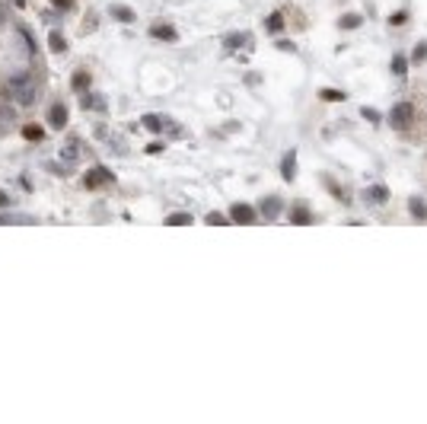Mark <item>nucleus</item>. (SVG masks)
Returning a JSON list of instances; mask_svg holds the SVG:
<instances>
[{"label": "nucleus", "mask_w": 427, "mask_h": 424, "mask_svg": "<svg viewBox=\"0 0 427 424\" xmlns=\"http://www.w3.org/2000/svg\"><path fill=\"white\" fill-rule=\"evenodd\" d=\"M6 90H10V96L16 99L19 105H32L35 102V96H32V77L29 73H19V77H10V83H6Z\"/></svg>", "instance_id": "1"}, {"label": "nucleus", "mask_w": 427, "mask_h": 424, "mask_svg": "<svg viewBox=\"0 0 427 424\" xmlns=\"http://www.w3.org/2000/svg\"><path fill=\"white\" fill-rule=\"evenodd\" d=\"M230 214H233L236 224H255V211L249 204H233V211H230Z\"/></svg>", "instance_id": "2"}, {"label": "nucleus", "mask_w": 427, "mask_h": 424, "mask_svg": "<svg viewBox=\"0 0 427 424\" xmlns=\"http://www.w3.org/2000/svg\"><path fill=\"white\" fill-rule=\"evenodd\" d=\"M411 112H415V109H411V105H408V102H402V105H395V109H392V125H398V128H402V125H408V118H411Z\"/></svg>", "instance_id": "3"}, {"label": "nucleus", "mask_w": 427, "mask_h": 424, "mask_svg": "<svg viewBox=\"0 0 427 424\" xmlns=\"http://www.w3.org/2000/svg\"><path fill=\"white\" fill-rule=\"evenodd\" d=\"M48 125H51V128H64V125H67V109H64V105H51Z\"/></svg>", "instance_id": "4"}, {"label": "nucleus", "mask_w": 427, "mask_h": 424, "mask_svg": "<svg viewBox=\"0 0 427 424\" xmlns=\"http://www.w3.org/2000/svg\"><path fill=\"white\" fill-rule=\"evenodd\" d=\"M80 140H70V144H64L61 147V163H77V157H80Z\"/></svg>", "instance_id": "5"}, {"label": "nucleus", "mask_w": 427, "mask_h": 424, "mask_svg": "<svg viewBox=\"0 0 427 424\" xmlns=\"http://www.w3.org/2000/svg\"><path fill=\"white\" fill-rule=\"evenodd\" d=\"M150 35L153 38H166V42H175V29H172V26H153Z\"/></svg>", "instance_id": "6"}, {"label": "nucleus", "mask_w": 427, "mask_h": 424, "mask_svg": "<svg viewBox=\"0 0 427 424\" xmlns=\"http://www.w3.org/2000/svg\"><path fill=\"white\" fill-rule=\"evenodd\" d=\"M48 42H51V51H54V55H64V51H67V42H64V35H61V32H51Z\"/></svg>", "instance_id": "7"}, {"label": "nucleus", "mask_w": 427, "mask_h": 424, "mask_svg": "<svg viewBox=\"0 0 427 424\" xmlns=\"http://www.w3.org/2000/svg\"><path fill=\"white\" fill-rule=\"evenodd\" d=\"M112 16H115V19H121V23H131V19H134V13L128 10V6L115 3V6H112Z\"/></svg>", "instance_id": "8"}, {"label": "nucleus", "mask_w": 427, "mask_h": 424, "mask_svg": "<svg viewBox=\"0 0 427 424\" xmlns=\"http://www.w3.org/2000/svg\"><path fill=\"white\" fill-rule=\"evenodd\" d=\"M23 137H26V140H42L45 131H42L38 125H26V128H23Z\"/></svg>", "instance_id": "9"}, {"label": "nucleus", "mask_w": 427, "mask_h": 424, "mask_svg": "<svg viewBox=\"0 0 427 424\" xmlns=\"http://www.w3.org/2000/svg\"><path fill=\"white\" fill-rule=\"evenodd\" d=\"M70 83H73V90H86V86H90V73H86V70H77Z\"/></svg>", "instance_id": "10"}, {"label": "nucleus", "mask_w": 427, "mask_h": 424, "mask_svg": "<svg viewBox=\"0 0 427 424\" xmlns=\"http://www.w3.org/2000/svg\"><path fill=\"white\" fill-rule=\"evenodd\" d=\"M262 211H265V217H277V211H281V201H277V198H268L265 204H262Z\"/></svg>", "instance_id": "11"}, {"label": "nucleus", "mask_w": 427, "mask_h": 424, "mask_svg": "<svg viewBox=\"0 0 427 424\" xmlns=\"http://www.w3.org/2000/svg\"><path fill=\"white\" fill-rule=\"evenodd\" d=\"M144 128H150V131H163V118L160 115H144Z\"/></svg>", "instance_id": "12"}, {"label": "nucleus", "mask_w": 427, "mask_h": 424, "mask_svg": "<svg viewBox=\"0 0 427 424\" xmlns=\"http://www.w3.org/2000/svg\"><path fill=\"white\" fill-rule=\"evenodd\" d=\"M408 207H411V214H415V217H427V207H424V201L411 198V201H408Z\"/></svg>", "instance_id": "13"}, {"label": "nucleus", "mask_w": 427, "mask_h": 424, "mask_svg": "<svg viewBox=\"0 0 427 424\" xmlns=\"http://www.w3.org/2000/svg\"><path fill=\"white\" fill-rule=\"evenodd\" d=\"M166 224H169V227H185V224H192V217H188V214H172Z\"/></svg>", "instance_id": "14"}, {"label": "nucleus", "mask_w": 427, "mask_h": 424, "mask_svg": "<svg viewBox=\"0 0 427 424\" xmlns=\"http://www.w3.org/2000/svg\"><path fill=\"white\" fill-rule=\"evenodd\" d=\"M284 179H294V153L284 157Z\"/></svg>", "instance_id": "15"}, {"label": "nucleus", "mask_w": 427, "mask_h": 424, "mask_svg": "<svg viewBox=\"0 0 427 424\" xmlns=\"http://www.w3.org/2000/svg\"><path fill=\"white\" fill-rule=\"evenodd\" d=\"M370 198H373V201H376V204H383V201H386V188H383V185H376V188H370Z\"/></svg>", "instance_id": "16"}, {"label": "nucleus", "mask_w": 427, "mask_h": 424, "mask_svg": "<svg viewBox=\"0 0 427 424\" xmlns=\"http://www.w3.org/2000/svg\"><path fill=\"white\" fill-rule=\"evenodd\" d=\"M80 105H83V109H99V99H93V96H80Z\"/></svg>", "instance_id": "17"}, {"label": "nucleus", "mask_w": 427, "mask_h": 424, "mask_svg": "<svg viewBox=\"0 0 427 424\" xmlns=\"http://www.w3.org/2000/svg\"><path fill=\"white\" fill-rule=\"evenodd\" d=\"M207 224H211V227H214V224H217V227H223V224H230V220L223 217V214H217V211H214V214H207Z\"/></svg>", "instance_id": "18"}, {"label": "nucleus", "mask_w": 427, "mask_h": 424, "mask_svg": "<svg viewBox=\"0 0 427 424\" xmlns=\"http://www.w3.org/2000/svg\"><path fill=\"white\" fill-rule=\"evenodd\" d=\"M392 70H395V73H398V77H402V73H405V70H408V67H405V58H402V55H398L395 61H392Z\"/></svg>", "instance_id": "19"}, {"label": "nucleus", "mask_w": 427, "mask_h": 424, "mask_svg": "<svg viewBox=\"0 0 427 424\" xmlns=\"http://www.w3.org/2000/svg\"><path fill=\"white\" fill-rule=\"evenodd\" d=\"M341 26H344V29H357V26H361V16H344Z\"/></svg>", "instance_id": "20"}, {"label": "nucleus", "mask_w": 427, "mask_h": 424, "mask_svg": "<svg viewBox=\"0 0 427 424\" xmlns=\"http://www.w3.org/2000/svg\"><path fill=\"white\" fill-rule=\"evenodd\" d=\"M294 224H309V214L303 211V207H296V211H294Z\"/></svg>", "instance_id": "21"}, {"label": "nucleus", "mask_w": 427, "mask_h": 424, "mask_svg": "<svg viewBox=\"0 0 427 424\" xmlns=\"http://www.w3.org/2000/svg\"><path fill=\"white\" fill-rule=\"evenodd\" d=\"M322 96L328 99V102H338V99H344V93H338V90H322Z\"/></svg>", "instance_id": "22"}, {"label": "nucleus", "mask_w": 427, "mask_h": 424, "mask_svg": "<svg viewBox=\"0 0 427 424\" xmlns=\"http://www.w3.org/2000/svg\"><path fill=\"white\" fill-rule=\"evenodd\" d=\"M108 179V172H93L90 179H86V185H99V182H105Z\"/></svg>", "instance_id": "23"}, {"label": "nucleus", "mask_w": 427, "mask_h": 424, "mask_svg": "<svg viewBox=\"0 0 427 424\" xmlns=\"http://www.w3.org/2000/svg\"><path fill=\"white\" fill-rule=\"evenodd\" d=\"M281 26H284V19H281V16H271V19H268V29H274V32H277Z\"/></svg>", "instance_id": "24"}, {"label": "nucleus", "mask_w": 427, "mask_h": 424, "mask_svg": "<svg viewBox=\"0 0 427 424\" xmlns=\"http://www.w3.org/2000/svg\"><path fill=\"white\" fill-rule=\"evenodd\" d=\"M51 3H54V6H61V10H70L73 0H51Z\"/></svg>", "instance_id": "25"}, {"label": "nucleus", "mask_w": 427, "mask_h": 424, "mask_svg": "<svg viewBox=\"0 0 427 424\" xmlns=\"http://www.w3.org/2000/svg\"><path fill=\"white\" fill-rule=\"evenodd\" d=\"M389 19H392V23H395V26H402V23H405V13H392Z\"/></svg>", "instance_id": "26"}, {"label": "nucleus", "mask_w": 427, "mask_h": 424, "mask_svg": "<svg viewBox=\"0 0 427 424\" xmlns=\"http://www.w3.org/2000/svg\"><path fill=\"white\" fill-rule=\"evenodd\" d=\"M363 118H370V121H376L379 115H376V109H363Z\"/></svg>", "instance_id": "27"}, {"label": "nucleus", "mask_w": 427, "mask_h": 424, "mask_svg": "<svg viewBox=\"0 0 427 424\" xmlns=\"http://www.w3.org/2000/svg\"><path fill=\"white\" fill-rule=\"evenodd\" d=\"M6 204H10V195H6L3 188H0V207H6Z\"/></svg>", "instance_id": "28"}]
</instances>
